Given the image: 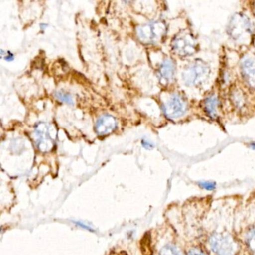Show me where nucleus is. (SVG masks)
Masks as SVG:
<instances>
[{"instance_id": "nucleus-1", "label": "nucleus", "mask_w": 255, "mask_h": 255, "mask_svg": "<svg viewBox=\"0 0 255 255\" xmlns=\"http://www.w3.org/2000/svg\"><path fill=\"white\" fill-rule=\"evenodd\" d=\"M228 35L240 45H248L252 39V27L250 20L244 14L237 13L231 17L228 26Z\"/></svg>"}, {"instance_id": "nucleus-2", "label": "nucleus", "mask_w": 255, "mask_h": 255, "mask_svg": "<svg viewBox=\"0 0 255 255\" xmlns=\"http://www.w3.org/2000/svg\"><path fill=\"white\" fill-rule=\"evenodd\" d=\"M209 74L210 68L207 63L196 59L186 67L182 74V80L186 86H198L206 80Z\"/></svg>"}, {"instance_id": "nucleus-3", "label": "nucleus", "mask_w": 255, "mask_h": 255, "mask_svg": "<svg viewBox=\"0 0 255 255\" xmlns=\"http://www.w3.org/2000/svg\"><path fill=\"white\" fill-rule=\"evenodd\" d=\"M210 250L216 255H233L235 253V243L230 234L214 231L209 237Z\"/></svg>"}, {"instance_id": "nucleus-4", "label": "nucleus", "mask_w": 255, "mask_h": 255, "mask_svg": "<svg viewBox=\"0 0 255 255\" xmlns=\"http://www.w3.org/2000/svg\"><path fill=\"white\" fill-rule=\"evenodd\" d=\"M34 135L37 145L41 151H50L56 144V128L45 122H41L35 125Z\"/></svg>"}, {"instance_id": "nucleus-5", "label": "nucleus", "mask_w": 255, "mask_h": 255, "mask_svg": "<svg viewBox=\"0 0 255 255\" xmlns=\"http://www.w3.org/2000/svg\"><path fill=\"white\" fill-rule=\"evenodd\" d=\"M137 35L141 42L153 44L162 39L166 32V26L160 21H152L137 27Z\"/></svg>"}, {"instance_id": "nucleus-6", "label": "nucleus", "mask_w": 255, "mask_h": 255, "mask_svg": "<svg viewBox=\"0 0 255 255\" xmlns=\"http://www.w3.org/2000/svg\"><path fill=\"white\" fill-rule=\"evenodd\" d=\"M171 47L178 56H192L198 50V43L192 34L182 32L173 39Z\"/></svg>"}, {"instance_id": "nucleus-7", "label": "nucleus", "mask_w": 255, "mask_h": 255, "mask_svg": "<svg viewBox=\"0 0 255 255\" xmlns=\"http://www.w3.org/2000/svg\"><path fill=\"white\" fill-rule=\"evenodd\" d=\"M186 103L180 95L173 94L163 104L165 116L171 119L181 117L186 112Z\"/></svg>"}, {"instance_id": "nucleus-8", "label": "nucleus", "mask_w": 255, "mask_h": 255, "mask_svg": "<svg viewBox=\"0 0 255 255\" xmlns=\"http://www.w3.org/2000/svg\"><path fill=\"white\" fill-rule=\"evenodd\" d=\"M242 75L251 87L255 89V56H247L241 62Z\"/></svg>"}, {"instance_id": "nucleus-9", "label": "nucleus", "mask_w": 255, "mask_h": 255, "mask_svg": "<svg viewBox=\"0 0 255 255\" xmlns=\"http://www.w3.org/2000/svg\"><path fill=\"white\" fill-rule=\"evenodd\" d=\"M117 126L116 119L111 115L105 114L101 116L97 120L95 130L99 135H105L113 132Z\"/></svg>"}, {"instance_id": "nucleus-10", "label": "nucleus", "mask_w": 255, "mask_h": 255, "mask_svg": "<svg viewBox=\"0 0 255 255\" xmlns=\"http://www.w3.org/2000/svg\"><path fill=\"white\" fill-rule=\"evenodd\" d=\"M175 64L171 59H167L162 62L159 68V77L165 83H171L175 75Z\"/></svg>"}, {"instance_id": "nucleus-11", "label": "nucleus", "mask_w": 255, "mask_h": 255, "mask_svg": "<svg viewBox=\"0 0 255 255\" xmlns=\"http://www.w3.org/2000/svg\"><path fill=\"white\" fill-rule=\"evenodd\" d=\"M218 100L215 95H210L204 101V110L206 113L211 118L217 116Z\"/></svg>"}, {"instance_id": "nucleus-12", "label": "nucleus", "mask_w": 255, "mask_h": 255, "mask_svg": "<svg viewBox=\"0 0 255 255\" xmlns=\"http://www.w3.org/2000/svg\"><path fill=\"white\" fill-rule=\"evenodd\" d=\"M246 244L248 249L255 254V228L251 229L246 234Z\"/></svg>"}, {"instance_id": "nucleus-13", "label": "nucleus", "mask_w": 255, "mask_h": 255, "mask_svg": "<svg viewBox=\"0 0 255 255\" xmlns=\"http://www.w3.org/2000/svg\"><path fill=\"white\" fill-rule=\"evenodd\" d=\"M54 95L57 99L65 104H70V105L74 104V98H73L72 95L68 92H64V91H57L55 92Z\"/></svg>"}, {"instance_id": "nucleus-14", "label": "nucleus", "mask_w": 255, "mask_h": 255, "mask_svg": "<svg viewBox=\"0 0 255 255\" xmlns=\"http://www.w3.org/2000/svg\"><path fill=\"white\" fill-rule=\"evenodd\" d=\"M159 255H180L175 246L172 245H165L161 249Z\"/></svg>"}, {"instance_id": "nucleus-15", "label": "nucleus", "mask_w": 255, "mask_h": 255, "mask_svg": "<svg viewBox=\"0 0 255 255\" xmlns=\"http://www.w3.org/2000/svg\"><path fill=\"white\" fill-rule=\"evenodd\" d=\"M186 255H207L205 250L200 246H192L186 252Z\"/></svg>"}, {"instance_id": "nucleus-16", "label": "nucleus", "mask_w": 255, "mask_h": 255, "mask_svg": "<svg viewBox=\"0 0 255 255\" xmlns=\"http://www.w3.org/2000/svg\"><path fill=\"white\" fill-rule=\"evenodd\" d=\"M200 187L206 190L212 191L216 188V183L210 181H201L198 183Z\"/></svg>"}, {"instance_id": "nucleus-17", "label": "nucleus", "mask_w": 255, "mask_h": 255, "mask_svg": "<svg viewBox=\"0 0 255 255\" xmlns=\"http://www.w3.org/2000/svg\"><path fill=\"white\" fill-rule=\"evenodd\" d=\"M141 144H142L143 147L147 149V150H150V149L153 148V147H154V145L151 142L146 139H142Z\"/></svg>"}, {"instance_id": "nucleus-18", "label": "nucleus", "mask_w": 255, "mask_h": 255, "mask_svg": "<svg viewBox=\"0 0 255 255\" xmlns=\"http://www.w3.org/2000/svg\"><path fill=\"white\" fill-rule=\"evenodd\" d=\"M75 222L76 225H78V226L81 227L82 228H84V229L88 230L89 231H92L93 232L94 230L91 228L89 225H86V224L83 223L81 222Z\"/></svg>"}, {"instance_id": "nucleus-19", "label": "nucleus", "mask_w": 255, "mask_h": 255, "mask_svg": "<svg viewBox=\"0 0 255 255\" xmlns=\"http://www.w3.org/2000/svg\"><path fill=\"white\" fill-rule=\"evenodd\" d=\"M14 55H13V53H10V52H8V54H5V59L6 61H8V62H10V61H13L14 60Z\"/></svg>"}, {"instance_id": "nucleus-20", "label": "nucleus", "mask_w": 255, "mask_h": 255, "mask_svg": "<svg viewBox=\"0 0 255 255\" xmlns=\"http://www.w3.org/2000/svg\"><path fill=\"white\" fill-rule=\"evenodd\" d=\"M46 27H47V24H45V23H41V28L42 30H44V29H45Z\"/></svg>"}, {"instance_id": "nucleus-21", "label": "nucleus", "mask_w": 255, "mask_h": 255, "mask_svg": "<svg viewBox=\"0 0 255 255\" xmlns=\"http://www.w3.org/2000/svg\"><path fill=\"white\" fill-rule=\"evenodd\" d=\"M250 147H252L253 150H255V143H251Z\"/></svg>"}]
</instances>
